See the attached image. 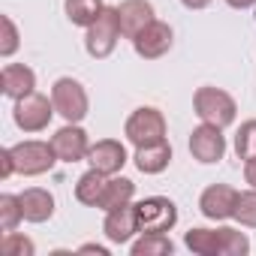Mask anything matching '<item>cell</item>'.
Returning a JSON list of instances; mask_svg holds the SVG:
<instances>
[{
  "mask_svg": "<svg viewBox=\"0 0 256 256\" xmlns=\"http://www.w3.org/2000/svg\"><path fill=\"white\" fill-rule=\"evenodd\" d=\"M184 244L199 256H247L250 238L241 229L220 226V229H190Z\"/></svg>",
  "mask_w": 256,
  "mask_h": 256,
  "instance_id": "6da1fadb",
  "label": "cell"
},
{
  "mask_svg": "<svg viewBox=\"0 0 256 256\" xmlns=\"http://www.w3.org/2000/svg\"><path fill=\"white\" fill-rule=\"evenodd\" d=\"M193 108H196V114L202 118V124H214V126H220V130L232 126L235 118H238L235 100H232L226 90L211 88V84H205V88H199V90L193 94Z\"/></svg>",
  "mask_w": 256,
  "mask_h": 256,
  "instance_id": "7a4b0ae2",
  "label": "cell"
},
{
  "mask_svg": "<svg viewBox=\"0 0 256 256\" xmlns=\"http://www.w3.org/2000/svg\"><path fill=\"white\" fill-rule=\"evenodd\" d=\"M124 136L130 145L142 148V145H154V142H163L166 139V118L160 108L154 106H142L136 108L124 124Z\"/></svg>",
  "mask_w": 256,
  "mask_h": 256,
  "instance_id": "3957f363",
  "label": "cell"
},
{
  "mask_svg": "<svg viewBox=\"0 0 256 256\" xmlns=\"http://www.w3.org/2000/svg\"><path fill=\"white\" fill-rule=\"evenodd\" d=\"M120 18H118V6H106L102 16L88 28L84 34V48L90 58L96 60H106L114 48H118V40H120Z\"/></svg>",
  "mask_w": 256,
  "mask_h": 256,
  "instance_id": "277c9868",
  "label": "cell"
},
{
  "mask_svg": "<svg viewBox=\"0 0 256 256\" xmlns=\"http://www.w3.org/2000/svg\"><path fill=\"white\" fill-rule=\"evenodd\" d=\"M52 102H54V112L66 124H82L88 118V112H90L88 90L76 78H58L54 88H52Z\"/></svg>",
  "mask_w": 256,
  "mask_h": 256,
  "instance_id": "5b68a950",
  "label": "cell"
},
{
  "mask_svg": "<svg viewBox=\"0 0 256 256\" xmlns=\"http://www.w3.org/2000/svg\"><path fill=\"white\" fill-rule=\"evenodd\" d=\"M12 157H16V172L24 178H36L54 169L58 154L52 142H40V139H28L22 145H12Z\"/></svg>",
  "mask_w": 256,
  "mask_h": 256,
  "instance_id": "8992f818",
  "label": "cell"
},
{
  "mask_svg": "<svg viewBox=\"0 0 256 256\" xmlns=\"http://www.w3.org/2000/svg\"><path fill=\"white\" fill-rule=\"evenodd\" d=\"M54 114H58L54 112V102L48 96L36 94V90L28 94V96H22V100H16V108H12L16 126H18V130H24V133H42L46 126L52 124Z\"/></svg>",
  "mask_w": 256,
  "mask_h": 256,
  "instance_id": "52a82bcc",
  "label": "cell"
},
{
  "mask_svg": "<svg viewBox=\"0 0 256 256\" xmlns=\"http://www.w3.org/2000/svg\"><path fill=\"white\" fill-rule=\"evenodd\" d=\"M136 220L139 232H169L178 223V208L166 196H148L136 202Z\"/></svg>",
  "mask_w": 256,
  "mask_h": 256,
  "instance_id": "ba28073f",
  "label": "cell"
},
{
  "mask_svg": "<svg viewBox=\"0 0 256 256\" xmlns=\"http://www.w3.org/2000/svg\"><path fill=\"white\" fill-rule=\"evenodd\" d=\"M238 190L229 184H211L202 196H199V211L202 217L223 223V220H235V208H238Z\"/></svg>",
  "mask_w": 256,
  "mask_h": 256,
  "instance_id": "9c48e42d",
  "label": "cell"
},
{
  "mask_svg": "<svg viewBox=\"0 0 256 256\" xmlns=\"http://www.w3.org/2000/svg\"><path fill=\"white\" fill-rule=\"evenodd\" d=\"M190 154H193V160H199L205 166L220 163L223 154H226V136H223V130L214 126V124L196 126V130L190 133Z\"/></svg>",
  "mask_w": 256,
  "mask_h": 256,
  "instance_id": "30bf717a",
  "label": "cell"
},
{
  "mask_svg": "<svg viewBox=\"0 0 256 256\" xmlns=\"http://www.w3.org/2000/svg\"><path fill=\"white\" fill-rule=\"evenodd\" d=\"M52 145H54V154H58L60 163H82L90 154V139L78 124L60 126V130L52 136Z\"/></svg>",
  "mask_w": 256,
  "mask_h": 256,
  "instance_id": "8fae6325",
  "label": "cell"
},
{
  "mask_svg": "<svg viewBox=\"0 0 256 256\" xmlns=\"http://www.w3.org/2000/svg\"><path fill=\"white\" fill-rule=\"evenodd\" d=\"M172 42H175L172 28H169L166 22H157V18H154V22L133 40V48H136V54L145 58V60H160L163 54L172 52Z\"/></svg>",
  "mask_w": 256,
  "mask_h": 256,
  "instance_id": "7c38bea8",
  "label": "cell"
},
{
  "mask_svg": "<svg viewBox=\"0 0 256 256\" xmlns=\"http://www.w3.org/2000/svg\"><path fill=\"white\" fill-rule=\"evenodd\" d=\"M88 163L90 169L102 172V175H118L126 163H130V157H126V148L124 142L118 139H100L96 145H90V154H88Z\"/></svg>",
  "mask_w": 256,
  "mask_h": 256,
  "instance_id": "4fadbf2b",
  "label": "cell"
},
{
  "mask_svg": "<svg viewBox=\"0 0 256 256\" xmlns=\"http://www.w3.org/2000/svg\"><path fill=\"white\" fill-rule=\"evenodd\" d=\"M102 232L112 244H130L133 235L139 232V220H136V202L130 205H120L114 211H106V223Z\"/></svg>",
  "mask_w": 256,
  "mask_h": 256,
  "instance_id": "5bb4252c",
  "label": "cell"
},
{
  "mask_svg": "<svg viewBox=\"0 0 256 256\" xmlns=\"http://www.w3.org/2000/svg\"><path fill=\"white\" fill-rule=\"evenodd\" d=\"M118 18H120V34L126 40H136L154 22V4H148V0H124L118 6Z\"/></svg>",
  "mask_w": 256,
  "mask_h": 256,
  "instance_id": "9a60e30c",
  "label": "cell"
},
{
  "mask_svg": "<svg viewBox=\"0 0 256 256\" xmlns=\"http://www.w3.org/2000/svg\"><path fill=\"white\" fill-rule=\"evenodd\" d=\"M22 199V211L28 223H46L54 217V196L42 187H28L24 193H18Z\"/></svg>",
  "mask_w": 256,
  "mask_h": 256,
  "instance_id": "2e32d148",
  "label": "cell"
},
{
  "mask_svg": "<svg viewBox=\"0 0 256 256\" xmlns=\"http://www.w3.org/2000/svg\"><path fill=\"white\" fill-rule=\"evenodd\" d=\"M0 82H4V94L10 100H22L28 94H34L36 88V72L24 64H6L4 72H0Z\"/></svg>",
  "mask_w": 256,
  "mask_h": 256,
  "instance_id": "e0dca14e",
  "label": "cell"
},
{
  "mask_svg": "<svg viewBox=\"0 0 256 256\" xmlns=\"http://www.w3.org/2000/svg\"><path fill=\"white\" fill-rule=\"evenodd\" d=\"M133 160H136V169L142 175H160L172 163V145L166 139L163 142H154V145H142V148H136V157Z\"/></svg>",
  "mask_w": 256,
  "mask_h": 256,
  "instance_id": "ac0fdd59",
  "label": "cell"
},
{
  "mask_svg": "<svg viewBox=\"0 0 256 256\" xmlns=\"http://www.w3.org/2000/svg\"><path fill=\"white\" fill-rule=\"evenodd\" d=\"M133 196H136V184H133L130 178H114V175H112V178L106 181V190H102L96 208H100V211H114V208H120V205H130Z\"/></svg>",
  "mask_w": 256,
  "mask_h": 256,
  "instance_id": "d6986e66",
  "label": "cell"
},
{
  "mask_svg": "<svg viewBox=\"0 0 256 256\" xmlns=\"http://www.w3.org/2000/svg\"><path fill=\"white\" fill-rule=\"evenodd\" d=\"M64 10H66V18H70L76 28H84V30H88V28L102 16L106 4H102V0H66Z\"/></svg>",
  "mask_w": 256,
  "mask_h": 256,
  "instance_id": "ffe728a7",
  "label": "cell"
},
{
  "mask_svg": "<svg viewBox=\"0 0 256 256\" xmlns=\"http://www.w3.org/2000/svg\"><path fill=\"white\" fill-rule=\"evenodd\" d=\"M130 250H133V256H172L175 244L169 241L166 232H142V238L133 241Z\"/></svg>",
  "mask_w": 256,
  "mask_h": 256,
  "instance_id": "44dd1931",
  "label": "cell"
},
{
  "mask_svg": "<svg viewBox=\"0 0 256 256\" xmlns=\"http://www.w3.org/2000/svg\"><path fill=\"white\" fill-rule=\"evenodd\" d=\"M106 181H108V175H102V172H96V169L84 172V175L78 178V184H76V199H78L82 205L96 208V202H100V196H102V190H106Z\"/></svg>",
  "mask_w": 256,
  "mask_h": 256,
  "instance_id": "7402d4cb",
  "label": "cell"
},
{
  "mask_svg": "<svg viewBox=\"0 0 256 256\" xmlns=\"http://www.w3.org/2000/svg\"><path fill=\"white\" fill-rule=\"evenodd\" d=\"M22 220H24L22 199L12 196V193H4V196H0V229H4V232H16Z\"/></svg>",
  "mask_w": 256,
  "mask_h": 256,
  "instance_id": "603a6c76",
  "label": "cell"
},
{
  "mask_svg": "<svg viewBox=\"0 0 256 256\" xmlns=\"http://www.w3.org/2000/svg\"><path fill=\"white\" fill-rule=\"evenodd\" d=\"M235 154H238V160H244V163L256 157V118L241 124V130H238V136H235Z\"/></svg>",
  "mask_w": 256,
  "mask_h": 256,
  "instance_id": "cb8c5ba5",
  "label": "cell"
},
{
  "mask_svg": "<svg viewBox=\"0 0 256 256\" xmlns=\"http://www.w3.org/2000/svg\"><path fill=\"white\" fill-rule=\"evenodd\" d=\"M235 220L247 229H256V190L250 187L247 193L238 196V208H235Z\"/></svg>",
  "mask_w": 256,
  "mask_h": 256,
  "instance_id": "d4e9b609",
  "label": "cell"
},
{
  "mask_svg": "<svg viewBox=\"0 0 256 256\" xmlns=\"http://www.w3.org/2000/svg\"><path fill=\"white\" fill-rule=\"evenodd\" d=\"M0 247H4L6 256H34V253H36V244H34L30 238L18 235V232H6Z\"/></svg>",
  "mask_w": 256,
  "mask_h": 256,
  "instance_id": "484cf974",
  "label": "cell"
},
{
  "mask_svg": "<svg viewBox=\"0 0 256 256\" xmlns=\"http://www.w3.org/2000/svg\"><path fill=\"white\" fill-rule=\"evenodd\" d=\"M18 28L10 16H4V42H0V58H12L18 52Z\"/></svg>",
  "mask_w": 256,
  "mask_h": 256,
  "instance_id": "4316f807",
  "label": "cell"
},
{
  "mask_svg": "<svg viewBox=\"0 0 256 256\" xmlns=\"http://www.w3.org/2000/svg\"><path fill=\"white\" fill-rule=\"evenodd\" d=\"M16 175V157H12V148H4L0 151V178H12Z\"/></svg>",
  "mask_w": 256,
  "mask_h": 256,
  "instance_id": "83f0119b",
  "label": "cell"
},
{
  "mask_svg": "<svg viewBox=\"0 0 256 256\" xmlns=\"http://www.w3.org/2000/svg\"><path fill=\"white\" fill-rule=\"evenodd\" d=\"M244 181H247V184H250V187L256 190V157L244 163Z\"/></svg>",
  "mask_w": 256,
  "mask_h": 256,
  "instance_id": "f1b7e54d",
  "label": "cell"
},
{
  "mask_svg": "<svg viewBox=\"0 0 256 256\" xmlns=\"http://www.w3.org/2000/svg\"><path fill=\"white\" fill-rule=\"evenodd\" d=\"M82 253H100V256H108V247H102V244H82Z\"/></svg>",
  "mask_w": 256,
  "mask_h": 256,
  "instance_id": "f546056e",
  "label": "cell"
},
{
  "mask_svg": "<svg viewBox=\"0 0 256 256\" xmlns=\"http://www.w3.org/2000/svg\"><path fill=\"white\" fill-rule=\"evenodd\" d=\"M226 4H229L232 10H253L256 0H226Z\"/></svg>",
  "mask_w": 256,
  "mask_h": 256,
  "instance_id": "4dcf8cb0",
  "label": "cell"
},
{
  "mask_svg": "<svg viewBox=\"0 0 256 256\" xmlns=\"http://www.w3.org/2000/svg\"><path fill=\"white\" fill-rule=\"evenodd\" d=\"M181 4L187 10H205V6H211V0H181Z\"/></svg>",
  "mask_w": 256,
  "mask_h": 256,
  "instance_id": "1f68e13d",
  "label": "cell"
}]
</instances>
